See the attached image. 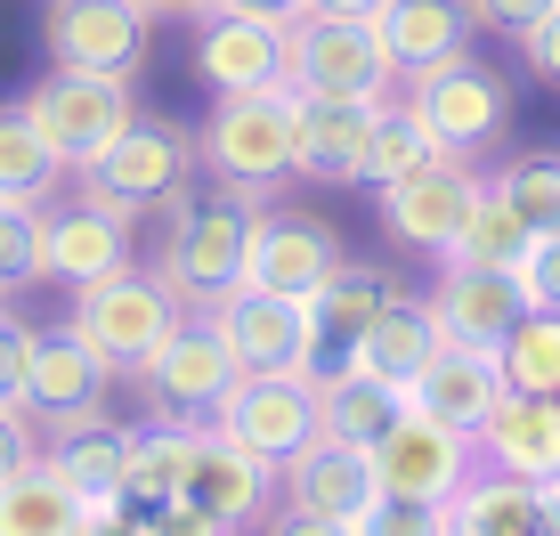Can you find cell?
Returning <instances> with one entry per match:
<instances>
[{
  "label": "cell",
  "mask_w": 560,
  "mask_h": 536,
  "mask_svg": "<svg viewBox=\"0 0 560 536\" xmlns=\"http://www.w3.org/2000/svg\"><path fill=\"white\" fill-rule=\"evenodd\" d=\"M253 228H260V196L244 187H211V196H179L171 203V236L154 277L187 301V310H211L228 284H244V253H253Z\"/></svg>",
  "instance_id": "1"
},
{
  "label": "cell",
  "mask_w": 560,
  "mask_h": 536,
  "mask_svg": "<svg viewBox=\"0 0 560 536\" xmlns=\"http://www.w3.org/2000/svg\"><path fill=\"white\" fill-rule=\"evenodd\" d=\"M301 147V98L293 90H253V98H211L203 130H196V163L220 187H244V196H277Z\"/></svg>",
  "instance_id": "2"
},
{
  "label": "cell",
  "mask_w": 560,
  "mask_h": 536,
  "mask_svg": "<svg viewBox=\"0 0 560 536\" xmlns=\"http://www.w3.org/2000/svg\"><path fill=\"white\" fill-rule=\"evenodd\" d=\"M284 90L293 98H334V106H382L398 98V66L382 49L374 16H325L308 9L284 25Z\"/></svg>",
  "instance_id": "3"
},
{
  "label": "cell",
  "mask_w": 560,
  "mask_h": 536,
  "mask_svg": "<svg viewBox=\"0 0 560 536\" xmlns=\"http://www.w3.org/2000/svg\"><path fill=\"white\" fill-rule=\"evenodd\" d=\"M66 317L82 325V341L106 358L114 374H139L147 358L163 350V341L179 334V325L196 317V310H187V301L171 293V284L154 277V268H122V277H98V284H82Z\"/></svg>",
  "instance_id": "4"
},
{
  "label": "cell",
  "mask_w": 560,
  "mask_h": 536,
  "mask_svg": "<svg viewBox=\"0 0 560 536\" xmlns=\"http://www.w3.org/2000/svg\"><path fill=\"white\" fill-rule=\"evenodd\" d=\"M187 171H196V139L139 114V123L114 130V139H106L82 171H73V179H82L90 203H106V212L139 220V212H171V203L187 196Z\"/></svg>",
  "instance_id": "5"
},
{
  "label": "cell",
  "mask_w": 560,
  "mask_h": 536,
  "mask_svg": "<svg viewBox=\"0 0 560 536\" xmlns=\"http://www.w3.org/2000/svg\"><path fill=\"white\" fill-rule=\"evenodd\" d=\"M16 106H25V123L49 139V155L66 163V171H82V163L114 139V130L139 123L130 73H82V66H49Z\"/></svg>",
  "instance_id": "6"
},
{
  "label": "cell",
  "mask_w": 560,
  "mask_h": 536,
  "mask_svg": "<svg viewBox=\"0 0 560 536\" xmlns=\"http://www.w3.org/2000/svg\"><path fill=\"white\" fill-rule=\"evenodd\" d=\"M130 382H139L154 423H211V415L228 407V391L244 382V366H236V350L211 334V317H187Z\"/></svg>",
  "instance_id": "7"
},
{
  "label": "cell",
  "mask_w": 560,
  "mask_h": 536,
  "mask_svg": "<svg viewBox=\"0 0 560 536\" xmlns=\"http://www.w3.org/2000/svg\"><path fill=\"white\" fill-rule=\"evenodd\" d=\"M407 106L431 123V139L447 147V155H488L495 139H504V114H512V98H504V73H488L471 49L463 57H447V66H422V73H407Z\"/></svg>",
  "instance_id": "8"
},
{
  "label": "cell",
  "mask_w": 560,
  "mask_h": 536,
  "mask_svg": "<svg viewBox=\"0 0 560 536\" xmlns=\"http://www.w3.org/2000/svg\"><path fill=\"white\" fill-rule=\"evenodd\" d=\"M365 464H374V488L382 496H415V504H455V488L479 471V447L471 431L439 423V415L407 407L390 431L365 447Z\"/></svg>",
  "instance_id": "9"
},
{
  "label": "cell",
  "mask_w": 560,
  "mask_h": 536,
  "mask_svg": "<svg viewBox=\"0 0 560 536\" xmlns=\"http://www.w3.org/2000/svg\"><path fill=\"white\" fill-rule=\"evenodd\" d=\"M479 203H488L479 163L471 155H439V163H422V171H407V179L382 187V228H390L407 253L447 260V244L463 236V220H471Z\"/></svg>",
  "instance_id": "10"
},
{
  "label": "cell",
  "mask_w": 560,
  "mask_h": 536,
  "mask_svg": "<svg viewBox=\"0 0 560 536\" xmlns=\"http://www.w3.org/2000/svg\"><path fill=\"white\" fill-rule=\"evenodd\" d=\"M42 42H49V66L130 73V82H139L147 42H154V9L147 0H49Z\"/></svg>",
  "instance_id": "11"
},
{
  "label": "cell",
  "mask_w": 560,
  "mask_h": 536,
  "mask_svg": "<svg viewBox=\"0 0 560 536\" xmlns=\"http://www.w3.org/2000/svg\"><path fill=\"white\" fill-rule=\"evenodd\" d=\"M203 317L236 350L244 374H317V358H308V301L260 293V284H228Z\"/></svg>",
  "instance_id": "12"
},
{
  "label": "cell",
  "mask_w": 560,
  "mask_h": 536,
  "mask_svg": "<svg viewBox=\"0 0 560 536\" xmlns=\"http://www.w3.org/2000/svg\"><path fill=\"white\" fill-rule=\"evenodd\" d=\"M211 431H228L236 447H253L260 464H293L317 439V374H244L228 391V407L211 415Z\"/></svg>",
  "instance_id": "13"
},
{
  "label": "cell",
  "mask_w": 560,
  "mask_h": 536,
  "mask_svg": "<svg viewBox=\"0 0 560 536\" xmlns=\"http://www.w3.org/2000/svg\"><path fill=\"white\" fill-rule=\"evenodd\" d=\"M187 66L211 98H253V90H284V25H260V16H228L211 9L196 16V42H187Z\"/></svg>",
  "instance_id": "14"
},
{
  "label": "cell",
  "mask_w": 560,
  "mask_h": 536,
  "mask_svg": "<svg viewBox=\"0 0 560 536\" xmlns=\"http://www.w3.org/2000/svg\"><path fill=\"white\" fill-rule=\"evenodd\" d=\"M122 268H130V220L122 212H106V203H90V196L42 203V284L82 293V284L122 277Z\"/></svg>",
  "instance_id": "15"
},
{
  "label": "cell",
  "mask_w": 560,
  "mask_h": 536,
  "mask_svg": "<svg viewBox=\"0 0 560 536\" xmlns=\"http://www.w3.org/2000/svg\"><path fill=\"white\" fill-rule=\"evenodd\" d=\"M106 391H114V366L82 341V325H42L33 341V382H25V407L42 415V431L57 423H82V415H106Z\"/></svg>",
  "instance_id": "16"
},
{
  "label": "cell",
  "mask_w": 560,
  "mask_h": 536,
  "mask_svg": "<svg viewBox=\"0 0 560 536\" xmlns=\"http://www.w3.org/2000/svg\"><path fill=\"white\" fill-rule=\"evenodd\" d=\"M334 268H341V236H334L325 220H308V212H260L253 253H244V284L308 301Z\"/></svg>",
  "instance_id": "17"
},
{
  "label": "cell",
  "mask_w": 560,
  "mask_h": 536,
  "mask_svg": "<svg viewBox=\"0 0 560 536\" xmlns=\"http://www.w3.org/2000/svg\"><path fill=\"white\" fill-rule=\"evenodd\" d=\"M277 504H301V512H325V521H365V512L382 504L374 488V464H365V447H341V439H308L293 464L277 471Z\"/></svg>",
  "instance_id": "18"
},
{
  "label": "cell",
  "mask_w": 560,
  "mask_h": 536,
  "mask_svg": "<svg viewBox=\"0 0 560 536\" xmlns=\"http://www.w3.org/2000/svg\"><path fill=\"white\" fill-rule=\"evenodd\" d=\"M390 293H398V277H382V268H365V260H341L334 277L308 293V358H317V374L350 366L365 325L390 310Z\"/></svg>",
  "instance_id": "19"
},
{
  "label": "cell",
  "mask_w": 560,
  "mask_h": 536,
  "mask_svg": "<svg viewBox=\"0 0 560 536\" xmlns=\"http://www.w3.org/2000/svg\"><path fill=\"white\" fill-rule=\"evenodd\" d=\"M471 447H479V464H488V471H512V480L552 488L560 480V398L504 391V407L471 431Z\"/></svg>",
  "instance_id": "20"
},
{
  "label": "cell",
  "mask_w": 560,
  "mask_h": 536,
  "mask_svg": "<svg viewBox=\"0 0 560 536\" xmlns=\"http://www.w3.org/2000/svg\"><path fill=\"white\" fill-rule=\"evenodd\" d=\"M431 310H439V325H447V341H463V350H504V334L528 317V293H520V277L439 260Z\"/></svg>",
  "instance_id": "21"
},
{
  "label": "cell",
  "mask_w": 560,
  "mask_h": 536,
  "mask_svg": "<svg viewBox=\"0 0 560 536\" xmlns=\"http://www.w3.org/2000/svg\"><path fill=\"white\" fill-rule=\"evenodd\" d=\"M187 496L203 512H220L228 528H260L277 512V464H260L253 447H236L228 431H203L196 471H187Z\"/></svg>",
  "instance_id": "22"
},
{
  "label": "cell",
  "mask_w": 560,
  "mask_h": 536,
  "mask_svg": "<svg viewBox=\"0 0 560 536\" xmlns=\"http://www.w3.org/2000/svg\"><path fill=\"white\" fill-rule=\"evenodd\" d=\"M447 528H455V536H560V504H552V488L512 480V471H488V464H479L471 480L455 488Z\"/></svg>",
  "instance_id": "23"
},
{
  "label": "cell",
  "mask_w": 560,
  "mask_h": 536,
  "mask_svg": "<svg viewBox=\"0 0 560 536\" xmlns=\"http://www.w3.org/2000/svg\"><path fill=\"white\" fill-rule=\"evenodd\" d=\"M407 407L439 415V423H455V431H479L495 407H504V366H495V350H463V341H447V350L415 374Z\"/></svg>",
  "instance_id": "24"
},
{
  "label": "cell",
  "mask_w": 560,
  "mask_h": 536,
  "mask_svg": "<svg viewBox=\"0 0 560 536\" xmlns=\"http://www.w3.org/2000/svg\"><path fill=\"white\" fill-rule=\"evenodd\" d=\"M439 350H447V325H439L431 293H422V301H415V293H390V310L365 325V341H358V358H350V366L382 374L390 391H415V374L431 366Z\"/></svg>",
  "instance_id": "25"
},
{
  "label": "cell",
  "mask_w": 560,
  "mask_h": 536,
  "mask_svg": "<svg viewBox=\"0 0 560 536\" xmlns=\"http://www.w3.org/2000/svg\"><path fill=\"white\" fill-rule=\"evenodd\" d=\"M365 147H374V106L301 98V147H293L301 179H317V187H365Z\"/></svg>",
  "instance_id": "26"
},
{
  "label": "cell",
  "mask_w": 560,
  "mask_h": 536,
  "mask_svg": "<svg viewBox=\"0 0 560 536\" xmlns=\"http://www.w3.org/2000/svg\"><path fill=\"white\" fill-rule=\"evenodd\" d=\"M130 431L139 423H114V415H82V423H57L42 464L66 480L82 504H106V496H122V455H130Z\"/></svg>",
  "instance_id": "27"
},
{
  "label": "cell",
  "mask_w": 560,
  "mask_h": 536,
  "mask_svg": "<svg viewBox=\"0 0 560 536\" xmlns=\"http://www.w3.org/2000/svg\"><path fill=\"white\" fill-rule=\"evenodd\" d=\"M211 423H147L130 431V455H122V504L130 512H163L171 496H187V471H196V447H203Z\"/></svg>",
  "instance_id": "28"
},
{
  "label": "cell",
  "mask_w": 560,
  "mask_h": 536,
  "mask_svg": "<svg viewBox=\"0 0 560 536\" xmlns=\"http://www.w3.org/2000/svg\"><path fill=\"white\" fill-rule=\"evenodd\" d=\"M398 415H407V391H390L382 374H365V366H325L317 374V431L341 439V447H374Z\"/></svg>",
  "instance_id": "29"
},
{
  "label": "cell",
  "mask_w": 560,
  "mask_h": 536,
  "mask_svg": "<svg viewBox=\"0 0 560 536\" xmlns=\"http://www.w3.org/2000/svg\"><path fill=\"white\" fill-rule=\"evenodd\" d=\"M374 25H382V49H390L398 82L422 73V66H447V57H463V42H471V9H463V0H390Z\"/></svg>",
  "instance_id": "30"
},
{
  "label": "cell",
  "mask_w": 560,
  "mask_h": 536,
  "mask_svg": "<svg viewBox=\"0 0 560 536\" xmlns=\"http://www.w3.org/2000/svg\"><path fill=\"white\" fill-rule=\"evenodd\" d=\"M82 528V496L57 480L49 464L0 480V536H73Z\"/></svg>",
  "instance_id": "31"
},
{
  "label": "cell",
  "mask_w": 560,
  "mask_h": 536,
  "mask_svg": "<svg viewBox=\"0 0 560 536\" xmlns=\"http://www.w3.org/2000/svg\"><path fill=\"white\" fill-rule=\"evenodd\" d=\"M447 147L431 139V123L407 106V90L398 98H382L374 106V147H365V187H390V179H407V171H422V163H439Z\"/></svg>",
  "instance_id": "32"
},
{
  "label": "cell",
  "mask_w": 560,
  "mask_h": 536,
  "mask_svg": "<svg viewBox=\"0 0 560 536\" xmlns=\"http://www.w3.org/2000/svg\"><path fill=\"white\" fill-rule=\"evenodd\" d=\"M528 244H536V228L520 220L512 203L495 196V187H488V203H479V212L463 220V236L447 244V260H455V268H495V277H520Z\"/></svg>",
  "instance_id": "33"
},
{
  "label": "cell",
  "mask_w": 560,
  "mask_h": 536,
  "mask_svg": "<svg viewBox=\"0 0 560 536\" xmlns=\"http://www.w3.org/2000/svg\"><path fill=\"white\" fill-rule=\"evenodd\" d=\"M495 366H504V391H528V398H560V310H528L504 334V350H495Z\"/></svg>",
  "instance_id": "34"
},
{
  "label": "cell",
  "mask_w": 560,
  "mask_h": 536,
  "mask_svg": "<svg viewBox=\"0 0 560 536\" xmlns=\"http://www.w3.org/2000/svg\"><path fill=\"white\" fill-rule=\"evenodd\" d=\"M57 163L49 139L25 123V106H0V203H49L57 187Z\"/></svg>",
  "instance_id": "35"
},
{
  "label": "cell",
  "mask_w": 560,
  "mask_h": 536,
  "mask_svg": "<svg viewBox=\"0 0 560 536\" xmlns=\"http://www.w3.org/2000/svg\"><path fill=\"white\" fill-rule=\"evenodd\" d=\"M488 187L536 228V236H545V228H560V155H520V163L495 171Z\"/></svg>",
  "instance_id": "36"
},
{
  "label": "cell",
  "mask_w": 560,
  "mask_h": 536,
  "mask_svg": "<svg viewBox=\"0 0 560 536\" xmlns=\"http://www.w3.org/2000/svg\"><path fill=\"white\" fill-rule=\"evenodd\" d=\"M42 284V203H0V293Z\"/></svg>",
  "instance_id": "37"
},
{
  "label": "cell",
  "mask_w": 560,
  "mask_h": 536,
  "mask_svg": "<svg viewBox=\"0 0 560 536\" xmlns=\"http://www.w3.org/2000/svg\"><path fill=\"white\" fill-rule=\"evenodd\" d=\"M358 536H455L447 504H415V496H382L374 512L358 521Z\"/></svg>",
  "instance_id": "38"
},
{
  "label": "cell",
  "mask_w": 560,
  "mask_h": 536,
  "mask_svg": "<svg viewBox=\"0 0 560 536\" xmlns=\"http://www.w3.org/2000/svg\"><path fill=\"white\" fill-rule=\"evenodd\" d=\"M33 341H42V325H25L16 310H0V407H25V382H33Z\"/></svg>",
  "instance_id": "39"
},
{
  "label": "cell",
  "mask_w": 560,
  "mask_h": 536,
  "mask_svg": "<svg viewBox=\"0 0 560 536\" xmlns=\"http://www.w3.org/2000/svg\"><path fill=\"white\" fill-rule=\"evenodd\" d=\"M42 415L33 407H0V480H16V471H33L42 464Z\"/></svg>",
  "instance_id": "40"
},
{
  "label": "cell",
  "mask_w": 560,
  "mask_h": 536,
  "mask_svg": "<svg viewBox=\"0 0 560 536\" xmlns=\"http://www.w3.org/2000/svg\"><path fill=\"white\" fill-rule=\"evenodd\" d=\"M520 293H528V310H560V228L528 244V260H520Z\"/></svg>",
  "instance_id": "41"
},
{
  "label": "cell",
  "mask_w": 560,
  "mask_h": 536,
  "mask_svg": "<svg viewBox=\"0 0 560 536\" xmlns=\"http://www.w3.org/2000/svg\"><path fill=\"white\" fill-rule=\"evenodd\" d=\"M463 9H471V25L479 33H528V25H545V16L560 9V0H463Z\"/></svg>",
  "instance_id": "42"
},
{
  "label": "cell",
  "mask_w": 560,
  "mask_h": 536,
  "mask_svg": "<svg viewBox=\"0 0 560 536\" xmlns=\"http://www.w3.org/2000/svg\"><path fill=\"white\" fill-rule=\"evenodd\" d=\"M147 528H154V536H244V528H228L220 512H203L196 496H171L163 512H147Z\"/></svg>",
  "instance_id": "43"
},
{
  "label": "cell",
  "mask_w": 560,
  "mask_h": 536,
  "mask_svg": "<svg viewBox=\"0 0 560 536\" xmlns=\"http://www.w3.org/2000/svg\"><path fill=\"white\" fill-rule=\"evenodd\" d=\"M73 536H154V528H147V512H130L122 496H106V504H82V528Z\"/></svg>",
  "instance_id": "44"
},
{
  "label": "cell",
  "mask_w": 560,
  "mask_h": 536,
  "mask_svg": "<svg viewBox=\"0 0 560 536\" xmlns=\"http://www.w3.org/2000/svg\"><path fill=\"white\" fill-rule=\"evenodd\" d=\"M260 536H358V521H325V512H301V504H277L260 521Z\"/></svg>",
  "instance_id": "45"
},
{
  "label": "cell",
  "mask_w": 560,
  "mask_h": 536,
  "mask_svg": "<svg viewBox=\"0 0 560 536\" xmlns=\"http://www.w3.org/2000/svg\"><path fill=\"white\" fill-rule=\"evenodd\" d=\"M520 57H528V66L545 73V82H560V9L545 16V25H528V33H520Z\"/></svg>",
  "instance_id": "46"
},
{
  "label": "cell",
  "mask_w": 560,
  "mask_h": 536,
  "mask_svg": "<svg viewBox=\"0 0 560 536\" xmlns=\"http://www.w3.org/2000/svg\"><path fill=\"white\" fill-rule=\"evenodd\" d=\"M211 9H228V16H260V25H301L308 0H211Z\"/></svg>",
  "instance_id": "47"
},
{
  "label": "cell",
  "mask_w": 560,
  "mask_h": 536,
  "mask_svg": "<svg viewBox=\"0 0 560 536\" xmlns=\"http://www.w3.org/2000/svg\"><path fill=\"white\" fill-rule=\"evenodd\" d=\"M308 9H325V16H382L390 0H308Z\"/></svg>",
  "instance_id": "48"
},
{
  "label": "cell",
  "mask_w": 560,
  "mask_h": 536,
  "mask_svg": "<svg viewBox=\"0 0 560 536\" xmlns=\"http://www.w3.org/2000/svg\"><path fill=\"white\" fill-rule=\"evenodd\" d=\"M154 16H211V0H147Z\"/></svg>",
  "instance_id": "49"
},
{
  "label": "cell",
  "mask_w": 560,
  "mask_h": 536,
  "mask_svg": "<svg viewBox=\"0 0 560 536\" xmlns=\"http://www.w3.org/2000/svg\"><path fill=\"white\" fill-rule=\"evenodd\" d=\"M552 504H560V480H552Z\"/></svg>",
  "instance_id": "50"
},
{
  "label": "cell",
  "mask_w": 560,
  "mask_h": 536,
  "mask_svg": "<svg viewBox=\"0 0 560 536\" xmlns=\"http://www.w3.org/2000/svg\"><path fill=\"white\" fill-rule=\"evenodd\" d=\"M0 310H9V293H0Z\"/></svg>",
  "instance_id": "51"
}]
</instances>
